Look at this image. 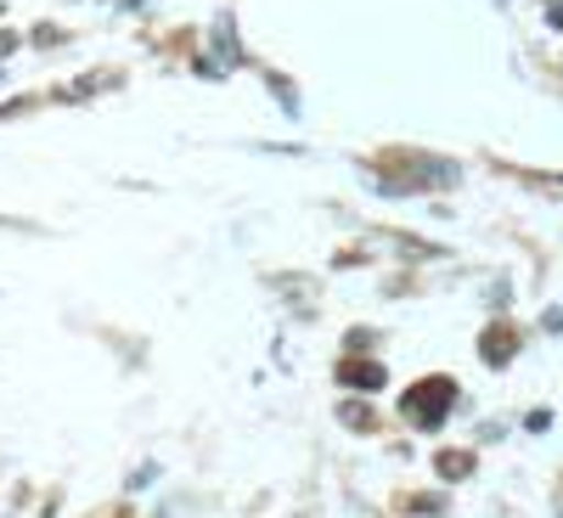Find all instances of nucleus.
Wrapping results in <instances>:
<instances>
[{"instance_id":"1","label":"nucleus","mask_w":563,"mask_h":518,"mask_svg":"<svg viewBox=\"0 0 563 518\" xmlns=\"http://www.w3.org/2000/svg\"><path fill=\"white\" fill-rule=\"evenodd\" d=\"M451 400H456V389H451L445 378L411 389V395H406V417H411V429H440L445 411H451Z\"/></svg>"},{"instance_id":"2","label":"nucleus","mask_w":563,"mask_h":518,"mask_svg":"<svg viewBox=\"0 0 563 518\" xmlns=\"http://www.w3.org/2000/svg\"><path fill=\"white\" fill-rule=\"evenodd\" d=\"M384 378H389V372H384L378 361H344V366H339V384H350V389H361V395L384 389Z\"/></svg>"},{"instance_id":"3","label":"nucleus","mask_w":563,"mask_h":518,"mask_svg":"<svg viewBox=\"0 0 563 518\" xmlns=\"http://www.w3.org/2000/svg\"><path fill=\"white\" fill-rule=\"evenodd\" d=\"M467 467H474V456H462V451H445V456H440V474H445V480H462Z\"/></svg>"},{"instance_id":"4","label":"nucleus","mask_w":563,"mask_h":518,"mask_svg":"<svg viewBox=\"0 0 563 518\" xmlns=\"http://www.w3.org/2000/svg\"><path fill=\"white\" fill-rule=\"evenodd\" d=\"M507 350H512V339H501V333H496V339H485V355H490L496 366L507 361Z\"/></svg>"}]
</instances>
